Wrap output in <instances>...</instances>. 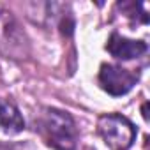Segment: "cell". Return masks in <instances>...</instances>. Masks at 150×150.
Masks as SVG:
<instances>
[{"label":"cell","instance_id":"obj_5","mask_svg":"<svg viewBox=\"0 0 150 150\" xmlns=\"http://www.w3.org/2000/svg\"><path fill=\"white\" fill-rule=\"evenodd\" d=\"M0 127L9 134H18L25 129V120L21 111L13 101L0 97Z\"/></svg>","mask_w":150,"mask_h":150},{"label":"cell","instance_id":"obj_1","mask_svg":"<svg viewBox=\"0 0 150 150\" xmlns=\"http://www.w3.org/2000/svg\"><path fill=\"white\" fill-rule=\"evenodd\" d=\"M37 131L44 143L53 150H76L78 146V127L74 118L57 108H42L37 118Z\"/></svg>","mask_w":150,"mask_h":150},{"label":"cell","instance_id":"obj_6","mask_svg":"<svg viewBox=\"0 0 150 150\" xmlns=\"http://www.w3.org/2000/svg\"><path fill=\"white\" fill-rule=\"evenodd\" d=\"M146 110H148V103L143 104V117H145V120H148V113H146Z\"/></svg>","mask_w":150,"mask_h":150},{"label":"cell","instance_id":"obj_4","mask_svg":"<svg viewBox=\"0 0 150 150\" xmlns=\"http://www.w3.org/2000/svg\"><path fill=\"white\" fill-rule=\"evenodd\" d=\"M106 50L110 51L111 57L118 60H132L146 53L148 46L145 41H136V39H127L120 35L118 32H113L106 42Z\"/></svg>","mask_w":150,"mask_h":150},{"label":"cell","instance_id":"obj_2","mask_svg":"<svg viewBox=\"0 0 150 150\" xmlns=\"http://www.w3.org/2000/svg\"><path fill=\"white\" fill-rule=\"evenodd\" d=\"M97 132L111 150H129L136 139L134 124L118 113H106L97 118Z\"/></svg>","mask_w":150,"mask_h":150},{"label":"cell","instance_id":"obj_3","mask_svg":"<svg viewBox=\"0 0 150 150\" xmlns=\"http://www.w3.org/2000/svg\"><path fill=\"white\" fill-rule=\"evenodd\" d=\"M139 80V74L132 72L129 69H124L115 64H103L99 71V83L103 90H106L110 96H125L134 88V85Z\"/></svg>","mask_w":150,"mask_h":150}]
</instances>
